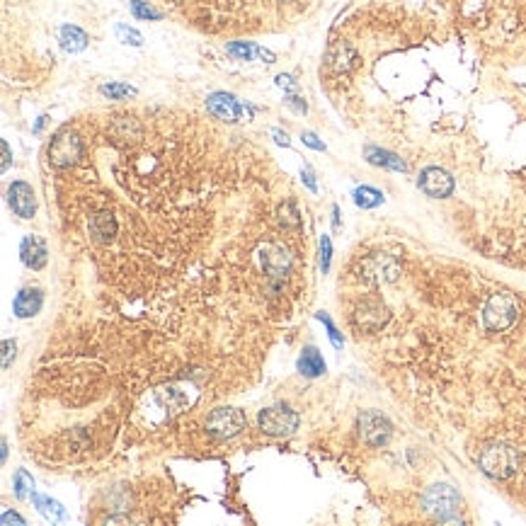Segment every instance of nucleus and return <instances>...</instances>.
I'll list each match as a JSON object with an SVG mask.
<instances>
[{"label": "nucleus", "mask_w": 526, "mask_h": 526, "mask_svg": "<svg viewBox=\"0 0 526 526\" xmlns=\"http://www.w3.org/2000/svg\"><path fill=\"white\" fill-rule=\"evenodd\" d=\"M480 470L495 480H507L519 468V453L510 444H490L480 453Z\"/></svg>", "instance_id": "nucleus-1"}, {"label": "nucleus", "mask_w": 526, "mask_h": 526, "mask_svg": "<svg viewBox=\"0 0 526 526\" xmlns=\"http://www.w3.org/2000/svg\"><path fill=\"white\" fill-rule=\"evenodd\" d=\"M422 507L429 516L439 521H451L453 514L461 510V495L456 492V488L451 485H432V488L425 492L422 497Z\"/></svg>", "instance_id": "nucleus-2"}, {"label": "nucleus", "mask_w": 526, "mask_h": 526, "mask_svg": "<svg viewBox=\"0 0 526 526\" xmlns=\"http://www.w3.org/2000/svg\"><path fill=\"white\" fill-rule=\"evenodd\" d=\"M516 313H519V308H516V301L510 294H492L483 308L485 330H490V333H502V330L512 328L516 320Z\"/></svg>", "instance_id": "nucleus-3"}, {"label": "nucleus", "mask_w": 526, "mask_h": 526, "mask_svg": "<svg viewBox=\"0 0 526 526\" xmlns=\"http://www.w3.org/2000/svg\"><path fill=\"white\" fill-rule=\"evenodd\" d=\"M298 417L296 410H291L289 405H272L265 407V410L257 415V425L265 434L270 437H289L298 429Z\"/></svg>", "instance_id": "nucleus-4"}, {"label": "nucleus", "mask_w": 526, "mask_h": 526, "mask_svg": "<svg viewBox=\"0 0 526 526\" xmlns=\"http://www.w3.org/2000/svg\"><path fill=\"white\" fill-rule=\"evenodd\" d=\"M47 156L53 167H61V170L63 167H71L83 156V141H80V136L75 134V131L61 129L51 139V143H49Z\"/></svg>", "instance_id": "nucleus-5"}, {"label": "nucleus", "mask_w": 526, "mask_h": 526, "mask_svg": "<svg viewBox=\"0 0 526 526\" xmlns=\"http://www.w3.org/2000/svg\"><path fill=\"white\" fill-rule=\"evenodd\" d=\"M245 429V415L238 407H216L206 417V432L214 439H230Z\"/></svg>", "instance_id": "nucleus-6"}, {"label": "nucleus", "mask_w": 526, "mask_h": 526, "mask_svg": "<svg viewBox=\"0 0 526 526\" xmlns=\"http://www.w3.org/2000/svg\"><path fill=\"white\" fill-rule=\"evenodd\" d=\"M357 429H359V437L364 439L369 446H383L388 439H391V420L385 415L376 410H366L359 415L357 420Z\"/></svg>", "instance_id": "nucleus-7"}, {"label": "nucleus", "mask_w": 526, "mask_h": 526, "mask_svg": "<svg viewBox=\"0 0 526 526\" xmlns=\"http://www.w3.org/2000/svg\"><path fill=\"white\" fill-rule=\"evenodd\" d=\"M206 110L211 112V115H214L216 119L228 121V124H235V121H240L243 117H248V115L252 112L250 107H243V104H240L238 99H235L230 93H214V95H208Z\"/></svg>", "instance_id": "nucleus-8"}, {"label": "nucleus", "mask_w": 526, "mask_h": 526, "mask_svg": "<svg viewBox=\"0 0 526 526\" xmlns=\"http://www.w3.org/2000/svg\"><path fill=\"white\" fill-rule=\"evenodd\" d=\"M260 265L272 279H284L291 272V255L284 245L267 243L260 248Z\"/></svg>", "instance_id": "nucleus-9"}, {"label": "nucleus", "mask_w": 526, "mask_h": 526, "mask_svg": "<svg viewBox=\"0 0 526 526\" xmlns=\"http://www.w3.org/2000/svg\"><path fill=\"white\" fill-rule=\"evenodd\" d=\"M417 187L432 199H446L453 192V178L442 167H425L417 178Z\"/></svg>", "instance_id": "nucleus-10"}, {"label": "nucleus", "mask_w": 526, "mask_h": 526, "mask_svg": "<svg viewBox=\"0 0 526 526\" xmlns=\"http://www.w3.org/2000/svg\"><path fill=\"white\" fill-rule=\"evenodd\" d=\"M8 204H10L12 214L20 216V219H32L34 211H37V197H34V189L27 182L17 180L8 187Z\"/></svg>", "instance_id": "nucleus-11"}, {"label": "nucleus", "mask_w": 526, "mask_h": 526, "mask_svg": "<svg viewBox=\"0 0 526 526\" xmlns=\"http://www.w3.org/2000/svg\"><path fill=\"white\" fill-rule=\"evenodd\" d=\"M361 270H364V279L371 282H396L401 274V265L391 255H371L361 265Z\"/></svg>", "instance_id": "nucleus-12"}, {"label": "nucleus", "mask_w": 526, "mask_h": 526, "mask_svg": "<svg viewBox=\"0 0 526 526\" xmlns=\"http://www.w3.org/2000/svg\"><path fill=\"white\" fill-rule=\"evenodd\" d=\"M47 243L39 235H25L20 243V260L29 270H42L47 265Z\"/></svg>", "instance_id": "nucleus-13"}, {"label": "nucleus", "mask_w": 526, "mask_h": 526, "mask_svg": "<svg viewBox=\"0 0 526 526\" xmlns=\"http://www.w3.org/2000/svg\"><path fill=\"white\" fill-rule=\"evenodd\" d=\"M355 320H357V325H359L361 330H366V333H376V330L383 328L385 320H388V311H385L381 303H364V306L357 308Z\"/></svg>", "instance_id": "nucleus-14"}, {"label": "nucleus", "mask_w": 526, "mask_h": 526, "mask_svg": "<svg viewBox=\"0 0 526 526\" xmlns=\"http://www.w3.org/2000/svg\"><path fill=\"white\" fill-rule=\"evenodd\" d=\"M226 53L238 61H265V63H274L276 56L270 51V49H262L257 44L250 42H230L226 44Z\"/></svg>", "instance_id": "nucleus-15"}, {"label": "nucleus", "mask_w": 526, "mask_h": 526, "mask_svg": "<svg viewBox=\"0 0 526 526\" xmlns=\"http://www.w3.org/2000/svg\"><path fill=\"white\" fill-rule=\"evenodd\" d=\"M42 303H44V294L39 289H22L20 294L15 296L12 301V313H15L17 318H32V315H37L42 311Z\"/></svg>", "instance_id": "nucleus-16"}, {"label": "nucleus", "mask_w": 526, "mask_h": 526, "mask_svg": "<svg viewBox=\"0 0 526 526\" xmlns=\"http://www.w3.org/2000/svg\"><path fill=\"white\" fill-rule=\"evenodd\" d=\"M117 228H119V226H117V219L110 214V211H97L88 224V230H90V235H93V240L95 243H102V245L115 240Z\"/></svg>", "instance_id": "nucleus-17"}, {"label": "nucleus", "mask_w": 526, "mask_h": 526, "mask_svg": "<svg viewBox=\"0 0 526 526\" xmlns=\"http://www.w3.org/2000/svg\"><path fill=\"white\" fill-rule=\"evenodd\" d=\"M296 369L298 374L308 376V379H315V376H323L325 374V359L315 347H306L301 352L296 361Z\"/></svg>", "instance_id": "nucleus-18"}, {"label": "nucleus", "mask_w": 526, "mask_h": 526, "mask_svg": "<svg viewBox=\"0 0 526 526\" xmlns=\"http://www.w3.org/2000/svg\"><path fill=\"white\" fill-rule=\"evenodd\" d=\"M364 156L371 165H379V167H388V170H398V172H405L407 165L403 158H398L396 153L385 151V148H379V146H366L364 148Z\"/></svg>", "instance_id": "nucleus-19"}, {"label": "nucleus", "mask_w": 526, "mask_h": 526, "mask_svg": "<svg viewBox=\"0 0 526 526\" xmlns=\"http://www.w3.org/2000/svg\"><path fill=\"white\" fill-rule=\"evenodd\" d=\"M58 42H61V49L66 53H80L85 47H88V34L75 25H63Z\"/></svg>", "instance_id": "nucleus-20"}, {"label": "nucleus", "mask_w": 526, "mask_h": 526, "mask_svg": "<svg viewBox=\"0 0 526 526\" xmlns=\"http://www.w3.org/2000/svg\"><path fill=\"white\" fill-rule=\"evenodd\" d=\"M29 500H32V505L37 507V512L44 516V519H49V521H66L68 519V512L63 510L61 502L51 500V497H47V495H37V492H34Z\"/></svg>", "instance_id": "nucleus-21"}, {"label": "nucleus", "mask_w": 526, "mask_h": 526, "mask_svg": "<svg viewBox=\"0 0 526 526\" xmlns=\"http://www.w3.org/2000/svg\"><path fill=\"white\" fill-rule=\"evenodd\" d=\"M328 61L335 71H347V68L352 66V61H355V51H352L347 44H335L328 53Z\"/></svg>", "instance_id": "nucleus-22"}, {"label": "nucleus", "mask_w": 526, "mask_h": 526, "mask_svg": "<svg viewBox=\"0 0 526 526\" xmlns=\"http://www.w3.org/2000/svg\"><path fill=\"white\" fill-rule=\"evenodd\" d=\"M355 204L359 208H376V206H381L383 204V192H379V189H374V187H357L355 189Z\"/></svg>", "instance_id": "nucleus-23"}, {"label": "nucleus", "mask_w": 526, "mask_h": 526, "mask_svg": "<svg viewBox=\"0 0 526 526\" xmlns=\"http://www.w3.org/2000/svg\"><path fill=\"white\" fill-rule=\"evenodd\" d=\"M99 93L110 99H129V97H136L139 90L129 83H104V85H99Z\"/></svg>", "instance_id": "nucleus-24"}, {"label": "nucleus", "mask_w": 526, "mask_h": 526, "mask_svg": "<svg viewBox=\"0 0 526 526\" xmlns=\"http://www.w3.org/2000/svg\"><path fill=\"white\" fill-rule=\"evenodd\" d=\"M276 216H279V224L287 230H298L301 228V216H298L296 206L291 202H284L282 206L276 208Z\"/></svg>", "instance_id": "nucleus-25"}, {"label": "nucleus", "mask_w": 526, "mask_h": 526, "mask_svg": "<svg viewBox=\"0 0 526 526\" xmlns=\"http://www.w3.org/2000/svg\"><path fill=\"white\" fill-rule=\"evenodd\" d=\"M15 495L20 500H27V497L34 495V480H32V475L25 468H20L15 473Z\"/></svg>", "instance_id": "nucleus-26"}, {"label": "nucleus", "mask_w": 526, "mask_h": 526, "mask_svg": "<svg viewBox=\"0 0 526 526\" xmlns=\"http://www.w3.org/2000/svg\"><path fill=\"white\" fill-rule=\"evenodd\" d=\"M115 34H117V39H119L121 44H129V47H141L143 44V34L139 29H134V27H129V25H117Z\"/></svg>", "instance_id": "nucleus-27"}, {"label": "nucleus", "mask_w": 526, "mask_h": 526, "mask_svg": "<svg viewBox=\"0 0 526 526\" xmlns=\"http://www.w3.org/2000/svg\"><path fill=\"white\" fill-rule=\"evenodd\" d=\"M131 12L139 20H160L163 17V12L158 8H153L151 3H143V0H131Z\"/></svg>", "instance_id": "nucleus-28"}, {"label": "nucleus", "mask_w": 526, "mask_h": 526, "mask_svg": "<svg viewBox=\"0 0 526 526\" xmlns=\"http://www.w3.org/2000/svg\"><path fill=\"white\" fill-rule=\"evenodd\" d=\"M315 318L320 320V323L325 325V330H328V337L333 339V344L337 349H342V335L337 333V328H335V323H333V318H330L328 313H315Z\"/></svg>", "instance_id": "nucleus-29"}, {"label": "nucleus", "mask_w": 526, "mask_h": 526, "mask_svg": "<svg viewBox=\"0 0 526 526\" xmlns=\"http://www.w3.org/2000/svg\"><path fill=\"white\" fill-rule=\"evenodd\" d=\"M330 262H333V243H330L328 235H323L320 238V270H323V274L330 270Z\"/></svg>", "instance_id": "nucleus-30"}, {"label": "nucleus", "mask_w": 526, "mask_h": 526, "mask_svg": "<svg viewBox=\"0 0 526 526\" xmlns=\"http://www.w3.org/2000/svg\"><path fill=\"white\" fill-rule=\"evenodd\" d=\"M284 104H287V107H291L296 115H306V110H308L306 99H303L301 95H296V93H289L287 97H284Z\"/></svg>", "instance_id": "nucleus-31"}, {"label": "nucleus", "mask_w": 526, "mask_h": 526, "mask_svg": "<svg viewBox=\"0 0 526 526\" xmlns=\"http://www.w3.org/2000/svg\"><path fill=\"white\" fill-rule=\"evenodd\" d=\"M15 349H17L15 339H3V369H10L12 359H15Z\"/></svg>", "instance_id": "nucleus-32"}, {"label": "nucleus", "mask_w": 526, "mask_h": 526, "mask_svg": "<svg viewBox=\"0 0 526 526\" xmlns=\"http://www.w3.org/2000/svg\"><path fill=\"white\" fill-rule=\"evenodd\" d=\"M301 139H303V143H306L308 148H313V151H325V143L320 141V139L313 134V131H303Z\"/></svg>", "instance_id": "nucleus-33"}, {"label": "nucleus", "mask_w": 526, "mask_h": 526, "mask_svg": "<svg viewBox=\"0 0 526 526\" xmlns=\"http://www.w3.org/2000/svg\"><path fill=\"white\" fill-rule=\"evenodd\" d=\"M301 180H303V182H306V187L311 189V192H318V184H315V175H313V172H311V167H303Z\"/></svg>", "instance_id": "nucleus-34"}, {"label": "nucleus", "mask_w": 526, "mask_h": 526, "mask_svg": "<svg viewBox=\"0 0 526 526\" xmlns=\"http://www.w3.org/2000/svg\"><path fill=\"white\" fill-rule=\"evenodd\" d=\"M276 85H279V88H284V90H289V93H296V90H298V85L294 83L291 75H284V73L276 78Z\"/></svg>", "instance_id": "nucleus-35"}, {"label": "nucleus", "mask_w": 526, "mask_h": 526, "mask_svg": "<svg viewBox=\"0 0 526 526\" xmlns=\"http://www.w3.org/2000/svg\"><path fill=\"white\" fill-rule=\"evenodd\" d=\"M3 524H17V526H25L27 521L22 519L20 514H15V512H3Z\"/></svg>", "instance_id": "nucleus-36"}, {"label": "nucleus", "mask_w": 526, "mask_h": 526, "mask_svg": "<svg viewBox=\"0 0 526 526\" xmlns=\"http://www.w3.org/2000/svg\"><path fill=\"white\" fill-rule=\"evenodd\" d=\"M272 136H274V141L279 143V146H284V148H289V146H291V141H289V136L284 134L282 129H272Z\"/></svg>", "instance_id": "nucleus-37"}, {"label": "nucleus", "mask_w": 526, "mask_h": 526, "mask_svg": "<svg viewBox=\"0 0 526 526\" xmlns=\"http://www.w3.org/2000/svg\"><path fill=\"white\" fill-rule=\"evenodd\" d=\"M0 146H3V172H8V167H10V160H12V156H10V143L3 141Z\"/></svg>", "instance_id": "nucleus-38"}, {"label": "nucleus", "mask_w": 526, "mask_h": 526, "mask_svg": "<svg viewBox=\"0 0 526 526\" xmlns=\"http://www.w3.org/2000/svg\"><path fill=\"white\" fill-rule=\"evenodd\" d=\"M339 226H342V224H339V206L335 204V206H333V228L339 230Z\"/></svg>", "instance_id": "nucleus-39"}, {"label": "nucleus", "mask_w": 526, "mask_h": 526, "mask_svg": "<svg viewBox=\"0 0 526 526\" xmlns=\"http://www.w3.org/2000/svg\"><path fill=\"white\" fill-rule=\"evenodd\" d=\"M47 119H49L47 115H44V117H39V119H37V124H34V129H32V131H34V134H42V129H44V124H47Z\"/></svg>", "instance_id": "nucleus-40"}, {"label": "nucleus", "mask_w": 526, "mask_h": 526, "mask_svg": "<svg viewBox=\"0 0 526 526\" xmlns=\"http://www.w3.org/2000/svg\"><path fill=\"white\" fill-rule=\"evenodd\" d=\"M0 459H3V464L8 461V439H3V453H0Z\"/></svg>", "instance_id": "nucleus-41"}, {"label": "nucleus", "mask_w": 526, "mask_h": 526, "mask_svg": "<svg viewBox=\"0 0 526 526\" xmlns=\"http://www.w3.org/2000/svg\"><path fill=\"white\" fill-rule=\"evenodd\" d=\"M276 3H294V0H276Z\"/></svg>", "instance_id": "nucleus-42"}]
</instances>
